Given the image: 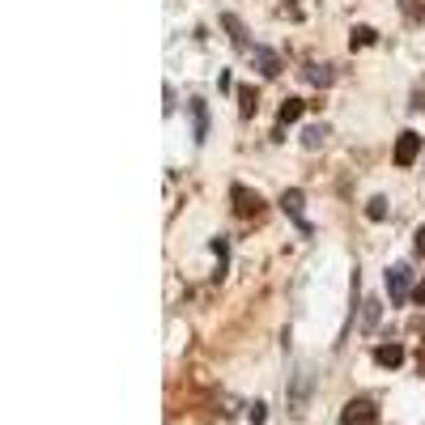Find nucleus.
Returning a JSON list of instances; mask_svg holds the SVG:
<instances>
[{"instance_id": "obj_1", "label": "nucleus", "mask_w": 425, "mask_h": 425, "mask_svg": "<svg viewBox=\"0 0 425 425\" xmlns=\"http://www.w3.org/2000/svg\"><path fill=\"white\" fill-rule=\"evenodd\" d=\"M315 383H319V375H315V366L310 361H302L294 375H289V412H306L310 408V396H315Z\"/></svg>"}, {"instance_id": "obj_2", "label": "nucleus", "mask_w": 425, "mask_h": 425, "mask_svg": "<svg viewBox=\"0 0 425 425\" xmlns=\"http://www.w3.org/2000/svg\"><path fill=\"white\" fill-rule=\"evenodd\" d=\"M340 425H379V404L375 400H349L340 412Z\"/></svg>"}, {"instance_id": "obj_3", "label": "nucleus", "mask_w": 425, "mask_h": 425, "mask_svg": "<svg viewBox=\"0 0 425 425\" xmlns=\"http://www.w3.org/2000/svg\"><path fill=\"white\" fill-rule=\"evenodd\" d=\"M387 294H391L396 306L412 294V268H408V264H391V268H387Z\"/></svg>"}, {"instance_id": "obj_4", "label": "nucleus", "mask_w": 425, "mask_h": 425, "mask_svg": "<svg viewBox=\"0 0 425 425\" xmlns=\"http://www.w3.org/2000/svg\"><path fill=\"white\" fill-rule=\"evenodd\" d=\"M230 200H234V208H238V217H255V212H259V192H247L243 183H234L230 187Z\"/></svg>"}, {"instance_id": "obj_5", "label": "nucleus", "mask_w": 425, "mask_h": 425, "mask_svg": "<svg viewBox=\"0 0 425 425\" xmlns=\"http://www.w3.org/2000/svg\"><path fill=\"white\" fill-rule=\"evenodd\" d=\"M187 111H192V141L204 145V141H208V106H204L200 98H192V102H187Z\"/></svg>"}, {"instance_id": "obj_6", "label": "nucleus", "mask_w": 425, "mask_h": 425, "mask_svg": "<svg viewBox=\"0 0 425 425\" xmlns=\"http://www.w3.org/2000/svg\"><path fill=\"white\" fill-rule=\"evenodd\" d=\"M417 153H421V136L417 132H400V141H396V166H412Z\"/></svg>"}, {"instance_id": "obj_7", "label": "nucleus", "mask_w": 425, "mask_h": 425, "mask_svg": "<svg viewBox=\"0 0 425 425\" xmlns=\"http://www.w3.org/2000/svg\"><path fill=\"white\" fill-rule=\"evenodd\" d=\"M302 204H306V196H302V192H298V187H289V192H285V196H281V208H285V212H289V217H294V222H298V226H302V230H310V226H306V217H302Z\"/></svg>"}, {"instance_id": "obj_8", "label": "nucleus", "mask_w": 425, "mask_h": 425, "mask_svg": "<svg viewBox=\"0 0 425 425\" xmlns=\"http://www.w3.org/2000/svg\"><path fill=\"white\" fill-rule=\"evenodd\" d=\"M255 69L264 77H277L281 73V56H277V51H268V47H255Z\"/></svg>"}, {"instance_id": "obj_9", "label": "nucleus", "mask_w": 425, "mask_h": 425, "mask_svg": "<svg viewBox=\"0 0 425 425\" xmlns=\"http://www.w3.org/2000/svg\"><path fill=\"white\" fill-rule=\"evenodd\" d=\"M222 30L230 34V43H234V47H251V38H247V26H243L234 13H222Z\"/></svg>"}, {"instance_id": "obj_10", "label": "nucleus", "mask_w": 425, "mask_h": 425, "mask_svg": "<svg viewBox=\"0 0 425 425\" xmlns=\"http://www.w3.org/2000/svg\"><path fill=\"white\" fill-rule=\"evenodd\" d=\"M375 361H379L383 370H396V366L404 361V349H400V345H379V349H375Z\"/></svg>"}, {"instance_id": "obj_11", "label": "nucleus", "mask_w": 425, "mask_h": 425, "mask_svg": "<svg viewBox=\"0 0 425 425\" xmlns=\"http://www.w3.org/2000/svg\"><path fill=\"white\" fill-rule=\"evenodd\" d=\"M379 315H383V302H379V298H366V302H361V328H366V332H375Z\"/></svg>"}, {"instance_id": "obj_12", "label": "nucleus", "mask_w": 425, "mask_h": 425, "mask_svg": "<svg viewBox=\"0 0 425 425\" xmlns=\"http://www.w3.org/2000/svg\"><path fill=\"white\" fill-rule=\"evenodd\" d=\"M328 136H332L328 124H310V128L302 132V145H306V149H319V145H328Z\"/></svg>"}, {"instance_id": "obj_13", "label": "nucleus", "mask_w": 425, "mask_h": 425, "mask_svg": "<svg viewBox=\"0 0 425 425\" xmlns=\"http://www.w3.org/2000/svg\"><path fill=\"white\" fill-rule=\"evenodd\" d=\"M306 81L310 85H328L332 81V69L328 64H306Z\"/></svg>"}, {"instance_id": "obj_14", "label": "nucleus", "mask_w": 425, "mask_h": 425, "mask_svg": "<svg viewBox=\"0 0 425 425\" xmlns=\"http://www.w3.org/2000/svg\"><path fill=\"white\" fill-rule=\"evenodd\" d=\"M375 38H379V34L370 30V26H353V34H349V43H353V47H370Z\"/></svg>"}, {"instance_id": "obj_15", "label": "nucleus", "mask_w": 425, "mask_h": 425, "mask_svg": "<svg viewBox=\"0 0 425 425\" xmlns=\"http://www.w3.org/2000/svg\"><path fill=\"white\" fill-rule=\"evenodd\" d=\"M366 217H370V222H383V217H387V200H383V196H375V200L366 204Z\"/></svg>"}, {"instance_id": "obj_16", "label": "nucleus", "mask_w": 425, "mask_h": 425, "mask_svg": "<svg viewBox=\"0 0 425 425\" xmlns=\"http://www.w3.org/2000/svg\"><path fill=\"white\" fill-rule=\"evenodd\" d=\"M294 120H302V102H298V98H289V102L281 106V124H294Z\"/></svg>"}, {"instance_id": "obj_17", "label": "nucleus", "mask_w": 425, "mask_h": 425, "mask_svg": "<svg viewBox=\"0 0 425 425\" xmlns=\"http://www.w3.org/2000/svg\"><path fill=\"white\" fill-rule=\"evenodd\" d=\"M400 9H404V17H408V22H421V17H425L421 0H400Z\"/></svg>"}, {"instance_id": "obj_18", "label": "nucleus", "mask_w": 425, "mask_h": 425, "mask_svg": "<svg viewBox=\"0 0 425 425\" xmlns=\"http://www.w3.org/2000/svg\"><path fill=\"white\" fill-rule=\"evenodd\" d=\"M247 417H251V425H264V421H268V408H264V404L255 400V404L247 408Z\"/></svg>"}, {"instance_id": "obj_19", "label": "nucleus", "mask_w": 425, "mask_h": 425, "mask_svg": "<svg viewBox=\"0 0 425 425\" xmlns=\"http://www.w3.org/2000/svg\"><path fill=\"white\" fill-rule=\"evenodd\" d=\"M238 102H243V115L255 111V94H251V89H238Z\"/></svg>"}, {"instance_id": "obj_20", "label": "nucleus", "mask_w": 425, "mask_h": 425, "mask_svg": "<svg viewBox=\"0 0 425 425\" xmlns=\"http://www.w3.org/2000/svg\"><path fill=\"white\" fill-rule=\"evenodd\" d=\"M412 247H417V255H425V226L417 230V238H412Z\"/></svg>"}, {"instance_id": "obj_21", "label": "nucleus", "mask_w": 425, "mask_h": 425, "mask_svg": "<svg viewBox=\"0 0 425 425\" xmlns=\"http://www.w3.org/2000/svg\"><path fill=\"white\" fill-rule=\"evenodd\" d=\"M412 298H417V302H421V306H425V281H421V285H417V289H412Z\"/></svg>"}]
</instances>
